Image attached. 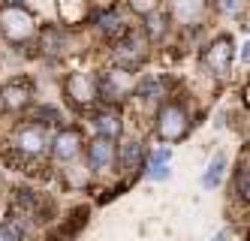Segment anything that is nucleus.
I'll return each instance as SVG.
<instances>
[{
  "label": "nucleus",
  "instance_id": "13",
  "mask_svg": "<svg viewBox=\"0 0 250 241\" xmlns=\"http://www.w3.org/2000/svg\"><path fill=\"white\" fill-rule=\"evenodd\" d=\"M97 24H100V30H103L105 36H118V33H124V18H121L115 9L100 12V15H97Z\"/></svg>",
  "mask_w": 250,
  "mask_h": 241
},
{
  "label": "nucleus",
  "instance_id": "1",
  "mask_svg": "<svg viewBox=\"0 0 250 241\" xmlns=\"http://www.w3.org/2000/svg\"><path fill=\"white\" fill-rule=\"evenodd\" d=\"M0 33H3L9 43L21 45L37 33V24H33L30 12H24V6L6 3V6H0Z\"/></svg>",
  "mask_w": 250,
  "mask_h": 241
},
{
  "label": "nucleus",
  "instance_id": "4",
  "mask_svg": "<svg viewBox=\"0 0 250 241\" xmlns=\"http://www.w3.org/2000/svg\"><path fill=\"white\" fill-rule=\"evenodd\" d=\"M130 88H133V79H130V72L121 66V69L105 72V76L97 82V94H100L103 100H121Z\"/></svg>",
  "mask_w": 250,
  "mask_h": 241
},
{
  "label": "nucleus",
  "instance_id": "24",
  "mask_svg": "<svg viewBox=\"0 0 250 241\" xmlns=\"http://www.w3.org/2000/svg\"><path fill=\"white\" fill-rule=\"evenodd\" d=\"M247 103H250V88H247Z\"/></svg>",
  "mask_w": 250,
  "mask_h": 241
},
{
  "label": "nucleus",
  "instance_id": "12",
  "mask_svg": "<svg viewBox=\"0 0 250 241\" xmlns=\"http://www.w3.org/2000/svg\"><path fill=\"white\" fill-rule=\"evenodd\" d=\"M94 127H97V133H100L103 139H112V136L121 133V121H118V115H112V112L94 115Z\"/></svg>",
  "mask_w": 250,
  "mask_h": 241
},
{
  "label": "nucleus",
  "instance_id": "16",
  "mask_svg": "<svg viewBox=\"0 0 250 241\" xmlns=\"http://www.w3.org/2000/svg\"><path fill=\"white\" fill-rule=\"evenodd\" d=\"M139 163H142V145L139 142H124L121 145V166L139 169Z\"/></svg>",
  "mask_w": 250,
  "mask_h": 241
},
{
  "label": "nucleus",
  "instance_id": "2",
  "mask_svg": "<svg viewBox=\"0 0 250 241\" xmlns=\"http://www.w3.org/2000/svg\"><path fill=\"white\" fill-rule=\"evenodd\" d=\"M187 127H190V121H187V112L178 103L163 106V112H160V118H157V130H160V136H163L166 142L181 139L187 133Z\"/></svg>",
  "mask_w": 250,
  "mask_h": 241
},
{
  "label": "nucleus",
  "instance_id": "10",
  "mask_svg": "<svg viewBox=\"0 0 250 241\" xmlns=\"http://www.w3.org/2000/svg\"><path fill=\"white\" fill-rule=\"evenodd\" d=\"M79 145H82V139H79L76 130H63V133H58L55 148H51V151H55L58 160H73L79 154Z\"/></svg>",
  "mask_w": 250,
  "mask_h": 241
},
{
  "label": "nucleus",
  "instance_id": "9",
  "mask_svg": "<svg viewBox=\"0 0 250 241\" xmlns=\"http://www.w3.org/2000/svg\"><path fill=\"white\" fill-rule=\"evenodd\" d=\"M87 157H91V166L97 172H103V169H109L112 166V160H115V148H112V142L109 139H94V145H91V151H87Z\"/></svg>",
  "mask_w": 250,
  "mask_h": 241
},
{
  "label": "nucleus",
  "instance_id": "3",
  "mask_svg": "<svg viewBox=\"0 0 250 241\" xmlns=\"http://www.w3.org/2000/svg\"><path fill=\"white\" fill-rule=\"evenodd\" d=\"M208 12V0H169V18L178 24H199Z\"/></svg>",
  "mask_w": 250,
  "mask_h": 241
},
{
  "label": "nucleus",
  "instance_id": "23",
  "mask_svg": "<svg viewBox=\"0 0 250 241\" xmlns=\"http://www.w3.org/2000/svg\"><path fill=\"white\" fill-rule=\"evenodd\" d=\"M211 241H226V235H217V238H211Z\"/></svg>",
  "mask_w": 250,
  "mask_h": 241
},
{
  "label": "nucleus",
  "instance_id": "17",
  "mask_svg": "<svg viewBox=\"0 0 250 241\" xmlns=\"http://www.w3.org/2000/svg\"><path fill=\"white\" fill-rule=\"evenodd\" d=\"M223 157H214L211 160V166H208V172H205V178H202V184H205V187H214V184H217L220 181V175H223Z\"/></svg>",
  "mask_w": 250,
  "mask_h": 241
},
{
  "label": "nucleus",
  "instance_id": "21",
  "mask_svg": "<svg viewBox=\"0 0 250 241\" xmlns=\"http://www.w3.org/2000/svg\"><path fill=\"white\" fill-rule=\"evenodd\" d=\"M241 64H250V40L241 45Z\"/></svg>",
  "mask_w": 250,
  "mask_h": 241
},
{
  "label": "nucleus",
  "instance_id": "5",
  "mask_svg": "<svg viewBox=\"0 0 250 241\" xmlns=\"http://www.w3.org/2000/svg\"><path fill=\"white\" fill-rule=\"evenodd\" d=\"M115 58L121 61V66H136L142 58H145V40L139 33H127L115 48Z\"/></svg>",
  "mask_w": 250,
  "mask_h": 241
},
{
  "label": "nucleus",
  "instance_id": "14",
  "mask_svg": "<svg viewBox=\"0 0 250 241\" xmlns=\"http://www.w3.org/2000/svg\"><path fill=\"white\" fill-rule=\"evenodd\" d=\"M163 94H166V82L163 79H145V82L139 85V100L142 103H154Z\"/></svg>",
  "mask_w": 250,
  "mask_h": 241
},
{
  "label": "nucleus",
  "instance_id": "20",
  "mask_svg": "<svg viewBox=\"0 0 250 241\" xmlns=\"http://www.w3.org/2000/svg\"><path fill=\"white\" fill-rule=\"evenodd\" d=\"M214 6H217L220 15H241L244 0H214Z\"/></svg>",
  "mask_w": 250,
  "mask_h": 241
},
{
  "label": "nucleus",
  "instance_id": "15",
  "mask_svg": "<svg viewBox=\"0 0 250 241\" xmlns=\"http://www.w3.org/2000/svg\"><path fill=\"white\" fill-rule=\"evenodd\" d=\"M235 196L241 202H250V163H238L235 169Z\"/></svg>",
  "mask_w": 250,
  "mask_h": 241
},
{
  "label": "nucleus",
  "instance_id": "19",
  "mask_svg": "<svg viewBox=\"0 0 250 241\" xmlns=\"http://www.w3.org/2000/svg\"><path fill=\"white\" fill-rule=\"evenodd\" d=\"M3 103L12 106V109L24 106V103H27V90H21V88H6V90H3Z\"/></svg>",
  "mask_w": 250,
  "mask_h": 241
},
{
  "label": "nucleus",
  "instance_id": "7",
  "mask_svg": "<svg viewBox=\"0 0 250 241\" xmlns=\"http://www.w3.org/2000/svg\"><path fill=\"white\" fill-rule=\"evenodd\" d=\"M66 94H69V100H76L82 106L91 103L97 97V82H94V76H87V72H76V76L66 82Z\"/></svg>",
  "mask_w": 250,
  "mask_h": 241
},
{
  "label": "nucleus",
  "instance_id": "6",
  "mask_svg": "<svg viewBox=\"0 0 250 241\" xmlns=\"http://www.w3.org/2000/svg\"><path fill=\"white\" fill-rule=\"evenodd\" d=\"M15 148L24 154V157H37L42 148H45V133L42 127H21L19 133H15Z\"/></svg>",
  "mask_w": 250,
  "mask_h": 241
},
{
  "label": "nucleus",
  "instance_id": "8",
  "mask_svg": "<svg viewBox=\"0 0 250 241\" xmlns=\"http://www.w3.org/2000/svg\"><path fill=\"white\" fill-rule=\"evenodd\" d=\"M229 61H232V45L226 36H220L217 43L208 45V54H205V64L214 69V72H226L229 69Z\"/></svg>",
  "mask_w": 250,
  "mask_h": 241
},
{
  "label": "nucleus",
  "instance_id": "22",
  "mask_svg": "<svg viewBox=\"0 0 250 241\" xmlns=\"http://www.w3.org/2000/svg\"><path fill=\"white\" fill-rule=\"evenodd\" d=\"M0 241H15V232L3 226V229H0Z\"/></svg>",
  "mask_w": 250,
  "mask_h": 241
},
{
  "label": "nucleus",
  "instance_id": "18",
  "mask_svg": "<svg viewBox=\"0 0 250 241\" xmlns=\"http://www.w3.org/2000/svg\"><path fill=\"white\" fill-rule=\"evenodd\" d=\"M127 6L136 12V15H151L160 9V0H127Z\"/></svg>",
  "mask_w": 250,
  "mask_h": 241
},
{
  "label": "nucleus",
  "instance_id": "11",
  "mask_svg": "<svg viewBox=\"0 0 250 241\" xmlns=\"http://www.w3.org/2000/svg\"><path fill=\"white\" fill-rule=\"evenodd\" d=\"M169 160H172L169 148H157V151H151V157H148V178L163 181L169 175Z\"/></svg>",
  "mask_w": 250,
  "mask_h": 241
}]
</instances>
